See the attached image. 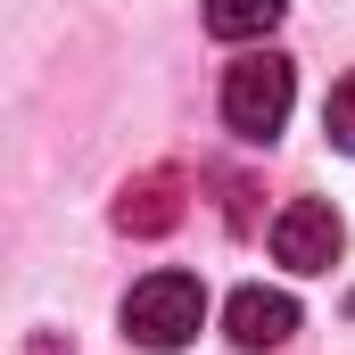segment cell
<instances>
[{"label": "cell", "instance_id": "cell-7", "mask_svg": "<svg viewBox=\"0 0 355 355\" xmlns=\"http://www.w3.org/2000/svg\"><path fill=\"white\" fill-rule=\"evenodd\" d=\"M322 124H331V141L355 157V75H339V83H331V107H322Z\"/></svg>", "mask_w": 355, "mask_h": 355}, {"label": "cell", "instance_id": "cell-6", "mask_svg": "<svg viewBox=\"0 0 355 355\" xmlns=\"http://www.w3.org/2000/svg\"><path fill=\"white\" fill-rule=\"evenodd\" d=\"M281 8L289 0H207V33L215 42H265L281 25Z\"/></svg>", "mask_w": 355, "mask_h": 355}, {"label": "cell", "instance_id": "cell-3", "mask_svg": "<svg viewBox=\"0 0 355 355\" xmlns=\"http://www.w3.org/2000/svg\"><path fill=\"white\" fill-rule=\"evenodd\" d=\"M339 248H347V223H339L331 198H289V207L272 215V257L289 272H331Z\"/></svg>", "mask_w": 355, "mask_h": 355}, {"label": "cell", "instance_id": "cell-2", "mask_svg": "<svg viewBox=\"0 0 355 355\" xmlns=\"http://www.w3.org/2000/svg\"><path fill=\"white\" fill-rule=\"evenodd\" d=\"M289 107H297V67L281 50H248L223 67V124L240 141H272L289 124Z\"/></svg>", "mask_w": 355, "mask_h": 355}, {"label": "cell", "instance_id": "cell-4", "mask_svg": "<svg viewBox=\"0 0 355 355\" xmlns=\"http://www.w3.org/2000/svg\"><path fill=\"white\" fill-rule=\"evenodd\" d=\"M223 331H232V347H240V355H265V347H281V339L297 331V297H289V289H265V281H248V289H232Z\"/></svg>", "mask_w": 355, "mask_h": 355}, {"label": "cell", "instance_id": "cell-8", "mask_svg": "<svg viewBox=\"0 0 355 355\" xmlns=\"http://www.w3.org/2000/svg\"><path fill=\"white\" fill-rule=\"evenodd\" d=\"M33 355H75V347H58V339H33Z\"/></svg>", "mask_w": 355, "mask_h": 355}, {"label": "cell", "instance_id": "cell-5", "mask_svg": "<svg viewBox=\"0 0 355 355\" xmlns=\"http://www.w3.org/2000/svg\"><path fill=\"white\" fill-rule=\"evenodd\" d=\"M182 223V174H141L124 182V198H116V232H141V240H157V232H174Z\"/></svg>", "mask_w": 355, "mask_h": 355}, {"label": "cell", "instance_id": "cell-1", "mask_svg": "<svg viewBox=\"0 0 355 355\" xmlns=\"http://www.w3.org/2000/svg\"><path fill=\"white\" fill-rule=\"evenodd\" d=\"M198 322H207V289H198V272H149V281L124 289V339L149 347V355L190 347Z\"/></svg>", "mask_w": 355, "mask_h": 355}]
</instances>
